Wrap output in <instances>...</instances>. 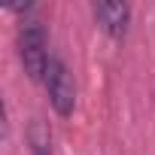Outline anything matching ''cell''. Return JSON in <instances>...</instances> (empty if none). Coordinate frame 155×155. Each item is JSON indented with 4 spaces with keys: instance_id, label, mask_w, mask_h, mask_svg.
I'll list each match as a JSON object with an SVG mask.
<instances>
[{
    "instance_id": "7a4b0ae2",
    "label": "cell",
    "mask_w": 155,
    "mask_h": 155,
    "mask_svg": "<svg viewBox=\"0 0 155 155\" xmlns=\"http://www.w3.org/2000/svg\"><path fill=\"white\" fill-rule=\"evenodd\" d=\"M43 85L49 91V104L55 107L58 116H70L73 107H76V82L67 70V64L61 58H52L49 67H46V76H43Z\"/></svg>"
},
{
    "instance_id": "3957f363",
    "label": "cell",
    "mask_w": 155,
    "mask_h": 155,
    "mask_svg": "<svg viewBox=\"0 0 155 155\" xmlns=\"http://www.w3.org/2000/svg\"><path fill=\"white\" fill-rule=\"evenodd\" d=\"M94 18L110 37H125L131 25V6L119 0H104V3H94Z\"/></svg>"
},
{
    "instance_id": "6da1fadb",
    "label": "cell",
    "mask_w": 155,
    "mask_h": 155,
    "mask_svg": "<svg viewBox=\"0 0 155 155\" xmlns=\"http://www.w3.org/2000/svg\"><path fill=\"white\" fill-rule=\"evenodd\" d=\"M49 40H46V28L40 21H25L21 31H18V58H21V67L28 73V79L40 82L46 76V67H49V52H46Z\"/></svg>"
},
{
    "instance_id": "277c9868",
    "label": "cell",
    "mask_w": 155,
    "mask_h": 155,
    "mask_svg": "<svg viewBox=\"0 0 155 155\" xmlns=\"http://www.w3.org/2000/svg\"><path fill=\"white\" fill-rule=\"evenodd\" d=\"M28 146L31 155H52V131L43 119H34L28 125Z\"/></svg>"
}]
</instances>
